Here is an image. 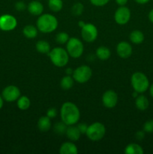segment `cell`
<instances>
[{
    "label": "cell",
    "instance_id": "cell-1",
    "mask_svg": "<svg viewBox=\"0 0 153 154\" xmlns=\"http://www.w3.org/2000/svg\"><path fill=\"white\" fill-rule=\"evenodd\" d=\"M60 117L63 123L67 126H72L77 123L80 118V112L78 107L74 103L66 102L62 105Z\"/></svg>",
    "mask_w": 153,
    "mask_h": 154
},
{
    "label": "cell",
    "instance_id": "cell-2",
    "mask_svg": "<svg viewBox=\"0 0 153 154\" xmlns=\"http://www.w3.org/2000/svg\"><path fill=\"white\" fill-rule=\"evenodd\" d=\"M58 25L57 18L51 14H40L36 22L38 29L43 33H50L55 31Z\"/></svg>",
    "mask_w": 153,
    "mask_h": 154
},
{
    "label": "cell",
    "instance_id": "cell-3",
    "mask_svg": "<svg viewBox=\"0 0 153 154\" xmlns=\"http://www.w3.org/2000/svg\"><path fill=\"white\" fill-rule=\"evenodd\" d=\"M50 61L55 66L62 68L68 64L69 61V54L67 51L62 48H54L48 54Z\"/></svg>",
    "mask_w": 153,
    "mask_h": 154
},
{
    "label": "cell",
    "instance_id": "cell-4",
    "mask_svg": "<svg viewBox=\"0 0 153 154\" xmlns=\"http://www.w3.org/2000/svg\"><path fill=\"white\" fill-rule=\"evenodd\" d=\"M130 84L134 90L138 93H143L149 88V81L146 75L142 72H136L130 78Z\"/></svg>",
    "mask_w": 153,
    "mask_h": 154
},
{
    "label": "cell",
    "instance_id": "cell-5",
    "mask_svg": "<svg viewBox=\"0 0 153 154\" xmlns=\"http://www.w3.org/2000/svg\"><path fill=\"white\" fill-rule=\"evenodd\" d=\"M106 134V127L100 122H94L88 126L86 135L87 138L93 141L101 140Z\"/></svg>",
    "mask_w": 153,
    "mask_h": 154
},
{
    "label": "cell",
    "instance_id": "cell-6",
    "mask_svg": "<svg viewBox=\"0 0 153 154\" xmlns=\"http://www.w3.org/2000/svg\"><path fill=\"white\" fill-rule=\"evenodd\" d=\"M66 51L72 58H79L82 55L84 51V46L82 42L79 38L72 37L68 41L66 45Z\"/></svg>",
    "mask_w": 153,
    "mask_h": 154
},
{
    "label": "cell",
    "instance_id": "cell-7",
    "mask_svg": "<svg viewBox=\"0 0 153 154\" xmlns=\"http://www.w3.org/2000/svg\"><path fill=\"white\" fill-rule=\"evenodd\" d=\"M73 78L79 84H85L90 80L92 75V70L86 65H82L74 69L73 72Z\"/></svg>",
    "mask_w": 153,
    "mask_h": 154
},
{
    "label": "cell",
    "instance_id": "cell-8",
    "mask_svg": "<svg viewBox=\"0 0 153 154\" xmlns=\"http://www.w3.org/2000/svg\"><path fill=\"white\" fill-rule=\"evenodd\" d=\"M98 35V29L94 24L86 23L81 28V36L85 42L92 43L96 40Z\"/></svg>",
    "mask_w": 153,
    "mask_h": 154
},
{
    "label": "cell",
    "instance_id": "cell-9",
    "mask_svg": "<svg viewBox=\"0 0 153 154\" xmlns=\"http://www.w3.org/2000/svg\"><path fill=\"white\" fill-rule=\"evenodd\" d=\"M114 19L116 23L119 25H125L130 19V11L125 5L120 6L116 9L114 14Z\"/></svg>",
    "mask_w": 153,
    "mask_h": 154
},
{
    "label": "cell",
    "instance_id": "cell-10",
    "mask_svg": "<svg viewBox=\"0 0 153 154\" xmlns=\"http://www.w3.org/2000/svg\"><path fill=\"white\" fill-rule=\"evenodd\" d=\"M17 26V20L11 14H3L0 17V29L4 32L12 31Z\"/></svg>",
    "mask_w": 153,
    "mask_h": 154
},
{
    "label": "cell",
    "instance_id": "cell-11",
    "mask_svg": "<svg viewBox=\"0 0 153 154\" xmlns=\"http://www.w3.org/2000/svg\"><path fill=\"white\" fill-rule=\"evenodd\" d=\"M2 96L3 99L6 102H15L20 96V90L16 86L9 85L3 90Z\"/></svg>",
    "mask_w": 153,
    "mask_h": 154
},
{
    "label": "cell",
    "instance_id": "cell-12",
    "mask_svg": "<svg viewBox=\"0 0 153 154\" xmlns=\"http://www.w3.org/2000/svg\"><path fill=\"white\" fill-rule=\"evenodd\" d=\"M102 102L106 108H115L118 103V95L113 90H107L102 96Z\"/></svg>",
    "mask_w": 153,
    "mask_h": 154
},
{
    "label": "cell",
    "instance_id": "cell-13",
    "mask_svg": "<svg viewBox=\"0 0 153 154\" xmlns=\"http://www.w3.org/2000/svg\"><path fill=\"white\" fill-rule=\"evenodd\" d=\"M133 49L128 42H121L117 45L116 53L118 57L122 59H128L131 56Z\"/></svg>",
    "mask_w": 153,
    "mask_h": 154
},
{
    "label": "cell",
    "instance_id": "cell-14",
    "mask_svg": "<svg viewBox=\"0 0 153 154\" xmlns=\"http://www.w3.org/2000/svg\"><path fill=\"white\" fill-rule=\"evenodd\" d=\"M27 9L31 14L34 16H40L44 11V5L38 0H34L28 3Z\"/></svg>",
    "mask_w": 153,
    "mask_h": 154
},
{
    "label": "cell",
    "instance_id": "cell-15",
    "mask_svg": "<svg viewBox=\"0 0 153 154\" xmlns=\"http://www.w3.org/2000/svg\"><path fill=\"white\" fill-rule=\"evenodd\" d=\"M65 135H67V138L71 141H76L80 138L81 132H80L77 126L72 125V126H68Z\"/></svg>",
    "mask_w": 153,
    "mask_h": 154
},
{
    "label": "cell",
    "instance_id": "cell-16",
    "mask_svg": "<svg viewBox=\"0 0 153 154\" xmlns=\"http://www.w3.org/2000/svg\"><path fill=\"white\" fill-rule=\"evenodd\" d=\"M52 127V122L51 119L47 116H43L40 117L38 121V128L40 132H48Z\"/></svg>",
    "mask_w": 153,
    "mask_h": 154
},
{
    "label": "cell",
    "instance_id": "cell-17",
    "mask_svg": "<svg viewBox=\"0 0 153 154\" xmlns=\"http://www.w3.org/2000/svg\"><path fill=\"white\" fill-rule=\"evenodd\" d=\"M61 154H76L78 153V149L76 144L73 142H64L61 145L59 149Z\"/></svg>",
    "mask_w": 153,
    "mask_h": 154
},
{
    "label": "cell",
    "instance_id": "cell-18",
    "mask_svg": "<svg viewBox=\"0 0 153 154\" xmlns=\"http://www.w3.org/2000/svg\"><path fill=\"white\" fill-rule=\"evenodd\" d=\"M135 105L140 111H146L149 106V102L146 96L144 95H139L135 99Z\"/></svg>",
    "mask_w": 153,
    "mask_h": 154
},
{
    "label": "cell",
    "instance_id": "cell-19",
    "mask_svg": "<svg viewBox=\"0 0 153 154\" xmlns=\"http://www.w3.org/2000/svg\"><path fill=\"white\" fill-rule=\"evenodd\" d=\"M145 38V36L142 32L140 30H134L129 35V39L130 42L135 45H140L142 43Z\"/></svg>",
    "mask_w": 153,
    "mask_h": 154
},
{
    "label": "cell",
    "instance_id": "cell-20",
    "mask_svg": "<svg viewBox=\"0 0 153 154\" xmlns=\"http://www.w3.org/2000/svg\"><path fill=\"white\" fill-rule=\"evenodd\" d=\"M38 28L33 25H27L22 29V34L27 38H34L38 35Z\"/></svg>",
    "mask_w": 153,
    "mask_h": 154
},
{
    "label": "cell",
    "instance_id": "cell-21",
    "mask_svg": "<svg viewBox=\"0 0 153 154\" xmlns=\"http://www.w3.org/2000/svg\"><path fill=\"white\" fill-rule=\"evenodd\" d=\"M35 48L38 52L43 54H48L50 53V51H51L50 45L49 44V42L44 40L38 41L36 43Z\"/></svg>",
    "mask_w": 153,
    "mask_h": 154
},
{
    "label": "cell",
    "instance_id": "cell-22",
    "mask_svg": "<svg viewBox=\"0 0 153 154\" xmlns=\"http://www.w3.org/2000/svg\"><path fill=\"white\" fill-rule=\"evenodd\" d=\"M144 150L140 144L131 143L127 145L124 149V153L126 154H142Z\"/></svg>",
    "mask_w": 153,
    "mask_h": 154
},
{
    "label": "cell",
    "instance_id": "cell-23",
    "mask_svg": "<svg viewBox=\"0 0 153 154\" xmlns=\"http://www.w3.org/2000/svg\"><path fill=\"white\" fill-rule=\"evenodd\" d=\"M96 56L100 60H107L110 57L111 52L106 47L100 46L96 50Z\"/></svg>",
    "mask_w": 153,
    "mask_h": 154
},
{
    "label": "cell",
    "instance_id": "cell-24",
    "mask_svg": "<svg viewBox=\"0 0 153 154\" xmlns=\"http://www.w3.org/2000/svg\"><path fill=\"white\" fill-rule=\"evenodd\" d=\"M74 83V79L73 77H70V75H66L62 78L60 81V86L64 90H68L72 88Z\"/></svg>",
    "mask_w": 153,
    "mask_h": 154
},
{
    "label": "cell",
    "instance_id": "cell-25",
    "mask_svg": "<svg viewBox=\"0 0 153 154\" xmlns=\"http://www.w3.org/2000/svg\"><path fill=\"white\" fill-rule=\"evenodd\" d=\"M16 105H17L19 109L22 110V111H26V110L29 108L31 102H30V99L27 96H20L19 99L16 100Z\"/></svg>",
    "mask_w": 153,
    "mask_h": 154
},
{
    "label": "cell",
    "instance_id": "cell-26",
    "mask_svg": "<svg viewBox=\"0 0 153 154\" xmlns=\"http://www.w3.org/2000/svg\"><path fill=\"white\" fill-rule=\"evenodd\" d=\"M48 6L52 12H58L62 9L63 2L62 0H49Z\"/></svg>",
    "mask_w": 153,
    "mask_h": 154
},
{
    "label": "cell",
    "instance_id": "cell-27",
    "mask_svg": "<svg viewBox=\"0 0 153 154\" xmlns=\"http://www.w3.org/2000/svg\"><path fill=\"white\" fill-rule=\"evenodd\" d=\"M67 127V125L64 123H63L62 121L58 122L53 126L54 132L56 134H58V135H63V134H65Z\"/></svg>",
    "mask_w": 153,
    "mask_h": 154
},
{
    "label": "cell",
    "instance_id": "cell-28",
    "mask_svg": "<svg viewBox=\"0 0 153 154\" xmlns=\"http://www.w3.org/2000/svg\"><path fill=\"white\" fill-rule=\"evenodd\" d=\"M69 38H70V37H69L68 34L67 32H58L56 36V41L57 43L60 44V45L67 44Z\"/></svg>",
    "mask_w": 153,
    "mask_h": 154
},
{
    "label": "cell",
    "instance_id": "cell-29",
    "mask_svg": "<svg viewBox=\"0 0 153 154\" xmlns=\"http://www.w3.org/2000/svg\"><path fill=\"white\" fill-rule=\"evenodd\" d=\"M84 10V6L82 3L76 2L71 8V13L74 16H80L82 14Z\"/></svg>",
    "mask_w": 153,
    "mask_h": 154
},
{
    "label": "cell",
    "instance_id": "cell-30",
    "mask_svg": "<svg viewBox=\"0 0 153 154\" xmlns=\"http://www.w3.org/2000/svg\"><path fill=\"white\" fill-rule=\"evenodd\" d=\"M142 130L147 133H153V120H149L146 122L143 125Z\"/></svg>",
    "mask_w": 153,
    "mask_h": 154
},
{
    "label": "cell",
    "instance_id": "cell-31",
    "mask_svg": "<svg viewBox=\"0 0 153 154\" xmlns=\"http://www.w3.org/2000/svg\"><path fill=\"white\" fill-rule=\"evenodd\" d=\"M92 5L97 7H102L107 4L110 2V0H89Z\"/></svg>",
    "mask_w": 153,
    "mask_h": 154
},
{
    "label": "cell",
    "instance_id": "cell-32",
    "mask_svg": "<svg viewBox=\"0 0 153 154\" xmlns=\"http://www.w3.org/2000/svg\"><path fill=\"white\" fill-rule=\"evenodd\" d=\"M46 116L48 117H50V119L55 118L57 116V110L54 108H51L50 109H48V111H46Z\"/></svg>",
    "mask_w": 153,
    "mask_h": 154
},
{
    "label": "cell",
    "instance_id": "cell-33",
    "mask_svg": "<svg viewBox=\"0 0 153 154\" xmlns=\"http://www.w3.org/2000/svg\"><path fill=\"white\" fill-rule=\"evenodd\" d=\"M26 8V5L25 2L22 1L17 2L15 4V8L16 9L19 11H24Z\"/></svg>",
    "mask_w": 153,
    "mask_h": 154
},
{
    "label": "cell",
    "instance_id": "cell-34",
    "mask_svg": "<svg viewBox=\"0 0 153 154\" xmlns=\"http://www.w3.org/2000/svg\"><path fill=\"white\" fill-rule=\"evenodd\" d=\"M76 126L78 127V129H79L80 132H81V134H86L88 126L86 124V123H80V124L77 125Z\"/></svg>",
    "mask_w": 153,
    "mask_h": 154
},
{
    "label": "cell",
    "instance_id": "cell-35",
    "mask_svg": "<svg viewBox=\"0 0 153 154\" xmlns=\"http://www.w3.org/2000/svg\"><path fill=\"white\" fill-rule=\"evenodd\" d=\"M135 138L138 141H141V140L145 138V132L143 130H140L137 131L135 134Z\"/></svg>",
    "mask_w": 153,
    "mask_h": 154
},
{
    "label": "cell",
    "instance_id": "cell-36",
    "mask_svg": "<svg viewBox=\"0 0 153 154\" xmlns=\"http://www.w3.org/2000/svg\"><path fill=\"white\" fill-rule=\"evenodd\" d=\"M116 4L119 6H124L127 4L128 0H115Z\"/></svg>",
    "mask_w": 153,
    "mask_h": 154
},
{
    "label": "cell",
    "instance_id": "cell-37",
    "mask_svg": "<svg viewBox=\"0 0 153 154\" xmlns=\"http://www.w3.org/2000/svg\"><path fill=\"white\" fill-rule=\"evenodd\" d=\"M148 20H149L150 22L152 23H153V8L152 9V10L149 11V13H148Z\"/></svg>",
    "mask_w": 153,
    "mask_h": 154
},
{
    "label": "cell",
    "instance_id": "cell-38",
    "mask_svg": "<svg viewBox=\"0 0 153 154\" xmlns=\"http://www.w3.org/2000/svg\"><path fill=\"white\" fill-rule=\"evenodd\" d=\"M136 3L138 4H140V5H144V4H146L148 3L150 0H134Z\"/></svg>",
    "mask_w": 153,
    "mask_h": 154
},
{
    "label": "cell",
    "instance_id": "cell-39",
    "mask_svg": "<svg viewBox=\"0 0 153 154\" xmlns=\"http://www.w3.org/2000/svg\"><path fill=\"white\" fill-rule=\"evenodd\" d=\"M149 93H150V96L153 98V83L149 86Z\"/></svg>",
    "mask_w": 153,
    "mask_h": 154
},
{
    "label": "cell",
    "instance_id": "cell-40",
    "mask_svg": "<svg viewBox=\"0 0 153 154\" xmlns=\"http://www.w3.org/2000/svg\"><path fill=\"white\" fill-rule=\"evenodd\" d=\"M74 71H72L71 69H66V74L67 75H70V74H73Z\"/></svg>",
    "mask_w": 153,
    "mask_h": 154
},
{
    "label": "cell",
    "instance_id": "cell-41",
    "mask_svg": "<svg viewBox=\"0 0 153 154\" xmlns=\"http://www.w3.org/2000/svg\"><path fill=\"white\" fill-rule=\"evenodd\" d=\"M3 103H4V99H3L2 96H0V109H1V108H2Z\"/></svg>",
    "mask_w": 153,
    "mask_h": 154
},
{
    "label": "cell",
    "instance_id": "cell-42",
    "mask_svg": "<svg viewBox=\"0 0 153 154\" xmlns=\"http://www.w3.org/2000/svg\"><path fill=\"white\" fill-rule=\"evenodd\" d=\"M86 23L83 22V21H80V22H79V26H80V28H82V27Z\"/></svg>",
    "mask_w": 153,
    "mask_h": 154
},
{
    "label": "cell",
    "instance_id": "cell-43",
    "mask_svg": "<svg viewBox=\"0 0 153 154\" xmlns=\"http://www.w3.org/2000/svg\"><path fill=\"white\" fill-rule=\"evenodd\" d=\"M152 1H153V0H152Z\"/></svg>",
    "mask_w": 153,
    "mask_h": 154
}]
</instances>
